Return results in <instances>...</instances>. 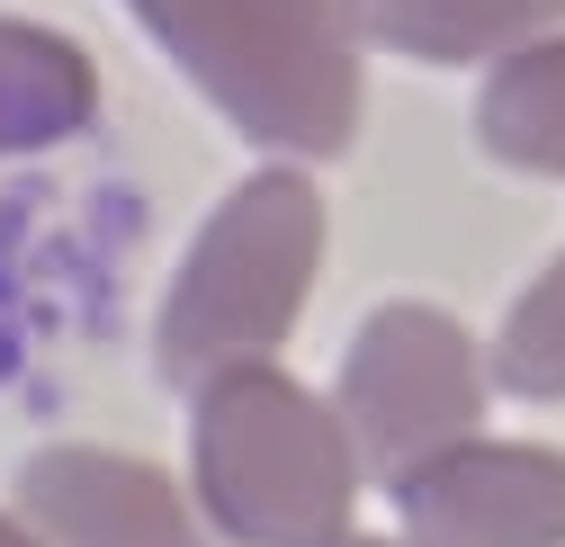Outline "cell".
<instances>
[{"instance_id": "obj_1", "label": "cell", "mask_w": 565, "mask_h": 547, "mask_svg": "<svg viewBox=\"0 0 565 547\" xmlns=\"http://www.w3.org/2000/svg\"><path fill=\"white\" fill-rule=\"evenodd\" d=\"M145 36L269 153H350L360 135V36L341 0H126Z\"/></svg>"}, {"instance_id": "obj_2", "label": "cell", "mask_w": 565, "mask_h": 547, "mask_svg": "<svg viewBox=\"0 0 565 547\" xmlns=\"http://www.w3.org/2000/svg\"><path fill=\"white\" fill-rule=\"evenodd\" d=\"M189 466L225 547H341L369 485L341 414L288 368H234L198 386Z\"/></svg>"}, {"instance_id": "obj_3", "label": "cell", "mask_w": 565, "mask_h": 547, "mask_svg": "<svg viewBox=\"0 0 565 547\" xmlns=\"http://www.w3.org/2000/svg\"><path fill=\"white\" fill-rule=\"evenodd\" d=\"M323 269V197L306 171H252L216 216L198 225L180 279L162 297V377L216 386L234 368H269L297 332Z\"/></svg>"}, {"instance_id": "obj_4", "label": "cell", "mask_w": 565, "mask_h": 547, "mask_svg": "<svg viewBox=\"0 0 565 547\" xmlns=\"http://www.w3.org/2000/svg\"><path fill=\"white\" fill-rule=\"evenodd\" d=\"M332 414L350 431L369 475L404 485L413 466H431L440 449L476 440V414H484V351L476 332L440 305H377L341 351V395Z\"/></svg>"}, {"instance_id": "obj_5", "label": "cell", "mask_w": 565, "mask_h": 547, "mask_svg": "<svg viewBox=\"0 0 565 547\" xmlns=\"http://www.w3.org/2000/svg\"><path fill=\"white\" fill-rule=\"evenodd\" d=\"M413 547H565V449L458 440L395 485Z\"/></svg>"}, {"instance_id": "obj_6", "label": "cell", "mask_w": 565, "mask_h": 547, "mask_svg": "<svg viewBox=\"0 0 565 547\" xmlns=\"http://www.w3.org/2000/svg\"><path fill=\"white\" fill-rule=\"evenodd\" d=\"M19 521L45 547H206L162 466L90 440L36 449L19 466Z\"/></svg>"}, {"instance_id": "obj_7", "label": "cell", "mask_w": 565, "mask_h": 547, "mask_svg": "<svg viewBox=\"0 0 565 547\" xmlns=\"http://www.w3.org/2000/svg\"><path fill=\"white\" fill-rule=\"evenodd\" d=\"M360 45L413 63H503L565 28V0H341Z\"/></svg>"}, {"instance_id": "obj_8", "label": "cell", "mask_w": 565, "mask_h": 547, "mask_svg": "<svg viewBox=\"0 0 565 547\" xmlns=\"http://www.w3.org/2000/svg\"><path fill=\"white\" fill-rule=\"evenodd\" d=\"M90 117H99L90 54L63 36V28L0 19V153L63 144V135H82Z\"/></svg>"}, {"instance_id": "obj_9", "label": "cell", "mask_w": 565, "mask_h": 547, "mask_svg": "<svg viewBox=\"0 0 565 547\" xmlns=\"http://www.w3.org/2000/svg\"><path fill=\"white\" fill-rule=\"evenodd\" d=\"M476 144L503 171H547L565 180V28L503 54L476 90Z\"/></svg>"}, {"instance_id": "obj_10", "label": "cell", "mask_w": 565, "mask_h": 547, "mask_svg": "<svg viewBox=\"0 0 565 547\" xmlns=\"http://www.w3.org/2000/svg\"><path fill=\"white\" fill-rule=\"evenodd\" d=\"M493 386H512L530 404L565 395V260H547L521 288V305L503 314V332H493Z\"/></svg>"}, {"instance_id": "obj_11", "label": "cell", "mask_w": 565, "mask_h": 547, "mask_svg": "<svg viewBox=\"0 0 565 547\" xmlns=\"http://www.w3.org/2000/svg\"><path fill=\"white\" fill-rule=\"evenodd\" d=\"M0 547H45V538H36L28 521H10V512H0Z\"/></svg>"}, {"instance_id": "obj_12", "label": "cell", "mask_w": 565, "mask_h": 547, "mask_svg": "<svg viewBox=\"0 0 565 547\" xmlns=\"http://www.w3.org/2000/svg\"><path fill=\"white\" fill-rule=\"evenodd\" d=\"M341 547H413V538H360V529H350V538H341Z\"/></svg>"}]
</instances>
